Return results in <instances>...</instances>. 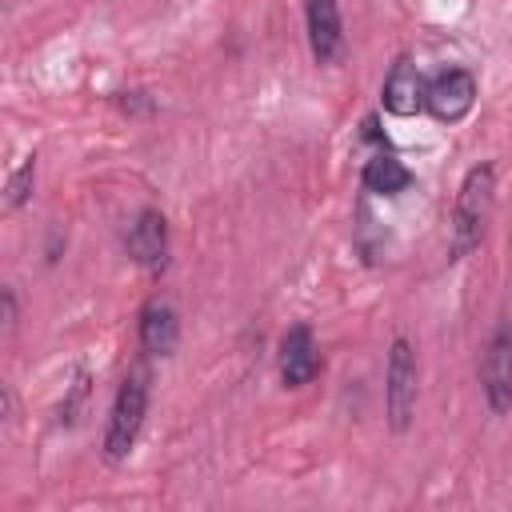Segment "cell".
<instances>
[{
	"label": "cell",
	"instance_id": "obj_1",
	"mask_svg": "<svg viewBox=\"0 0 512 512\" xmlns=\"http://www.w3.org/2000/svg\"><path fill=\"white\" fill-rule=\"evenodd\" d=\"M492 204H496V168L492 164H476L460 192H456V212H452V260L468 256L480 240L484 228L492 220Z\"/></svg>",
	"mask_w": 512,
	"mask_h": 512
},
{
	"label": "cell",
	"instance_id": "obj_2",
	"mask_svg": "<svg viewBox=\"0 0 512 512\" xmlns=\"http://www.w3.org/2000/svg\"><path fill=\"white\" fill-rule=\"evenodd\" d=\"M144 412H148V372L144 368H132L116 392V404H112V416H108V432H104V456L116 464L132 452L136 436H140V424H144Z\"/></svg>",
	"mask_w": 512,
	"mask_h": 512
},
{
	"label": "cell",
	"instance_id": "obj_3",
	"mask_svg": "<svg viewBox=\"0 0 512 512\" xmlns=\"http://www.w3.org/2000/svg\"><path fill=\"white\" fill-rule=\"evenodd\" d=\"M416 392H420V364L416 348L396 336L388 348V368H384V404H388V424L404 432L416 416Z\"/></svg>",
	"mask_w": 512,
	"mask_h": 512
},
{
	"label": "cell",
	"instance_id": "obj_4",
	"mask_svg": "<svg viewBox=\"0 0 512 512\" xmlns=\"http://www.w3.org/2000/svg\"><path fill=\"white\" fill-rule=\"evenodd\" d=\"M480 388H484V400L496 416L512 408V320H500L488 348H484Z\"/></svg>",
	"mask_w": 512,
	"mask_h": 512
},
{
	"label": "cell",
	"instance_id": "obj_5",
	"mask_svg": "<svg viewBox=\"0 0 512 512\" xmlns=\"http://www.w3.org/2000/svg\"><path fill=\"white\" fill-rule=\"evenodd\" d=\"M472 104H476V80H472V72H464V68L440 72V76L428 84V92H424V108H428L436 120H448V124L460 120V116H468Z\"/></svg>",
	"mask_w": 512,
	"mask_h": 512
},
{
	"label": "cell",
	"instance_id": "obj_6",
	"mask_svg": "<svg viewBox=\"0 0 512 512\" xmlns=\"http://www.w3.org/2000/svg\"><path fill=\"white\" fill-rule=\"evenodd\" d=\"M128 252L140 268L160 272L168 264V220L156 208H144L128 228Z\"/></svg>",
	"mask_w": 512,
	"mask_h": 512
},
{
	"label": "cell",
	"instance_id": "obj_7",
	"mask_svg": "<svg viewBox=\"0 0 512 512\" xmlns=\"http://www.w3.org/2000/svg\"><path fill=\"white\" fill-rule=\"evenodd\" d=\"M320 372V356H316V340L308 324H292L280 340V380L288 388H304L312 376Z\"/></svg>",
	"mask_w": 512,
	"mask_h": 512
},
{
	"label": "cell",
	"instance_id": "obj_8",
	"mask_svg": "<svg viewBox=\"0 0 512 512\" xmlns=\"http://www.w3.org/2000/svg\"><path fill=\"white\" fill-rule=\"evenodd\" d=\"M424 92H428V84H424L420 68L408 56H400L384 76V108L392 116H412L424 108Z\"/></svg>",
	"mask_w": 512,
	"mask_h": 512
},
{
	"label": "cell",
	"instance_id": "obj_9",
	"mask_svg": "<svg viewBox=\"0 0 512 512\" xmlns=\"http://www.w3.org/2000/svg\"><path fill=\"white\" fill-rule=\"evenodd\" d=\"M304 20H308V44H312V56H316L320 64L336 60L340 48H344V24H340V8H336V0H308Z\"/></svg>",
	"mask_w": 512,
	"mask_h": 512
},
{
	"label": "cell",
	"instance_id": "obj_10",
	"mask_svg": "<svg viewBox=\"0 0 512 512\" xmlns=\"http://www.w3.org/2000/svg\"><path fill=\"white\" fill-rule=\"evenodd\" d=\"M176 340H180V320H176V308L168 300H148L140 308V344L152 352V356H172L176 352Z\"/></svg>",
	"mask_w": 512,
	"mask_h": 512
},
{
	"label": "cell",
	"instance_id": "obj_11",
	"mask_svg": "<svg viewBox=\"0 0 512 512\" xmlns=\"http://www.w3.org/2000/svg\"><path fill=\"white\" fill-rule=\"evenodd\" d=\"M408 184H412V172H408L396 156H388V152L372 156L368 168H364V188L376 192V196H396V192H404Z\"/></svg>",
	"mask_w": 512,
	"mask_h": 512
},
{
	"label": "cell",
	"instance_id": "obj_12",
	"mask_svg": "<svg viewBox=\"0 0 512 512\" xmlns=\"http://www.w3.org/2000/svg\"><path fill=\"white\" fill-rule=\"evenodd\" d=\"M32 184H36V156H24L20 160V168L8 176V184H4V208L12 212V208H20L28 196H32Z\"/></svg>",
	"mask_w": 512,
	"mask_h": 512
},
{
	"label": "cell",
	"instance_id": "obj_13",
	"mask_svg": "<svg viewBox=\"0 0 512 512\" xmlns=\"http://www.w3.org/2000/svg\"><path fill=\"white\" fill-rule=\"evenodd\" d=\"M0 304H4V332H12L16 328V296H12V288L0 292Z\"/></svg>",
	"mask_w": 512,
	"mask_h": 512
},
{
	"label": "cell",
	"instance_id": "obj_14",
	"mask_svg": "<svg viewBox=\"0 0 512 512\" xmlns=\"http://www.w3.org/2000/svg\"><path fill=\"white\" fill-rule=\"evenodd\" d=\"M120 104H124V108H148L144 92H120Z\"/></svg>",
	"mask_w": 512,
	"mask_h": 512
}]
</instances>
